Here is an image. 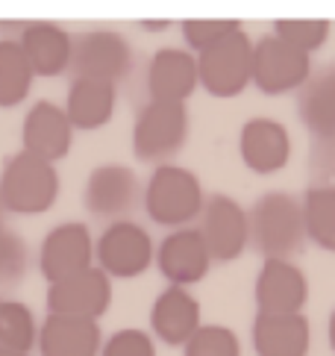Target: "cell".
Returning <instances> with one entry per match:
<instances>
[{
	"label": "cell",
	"instance_id": "6da1fadb",
	"mask_svg": "<svg viewBox=\"0 0 335 356\" xmlns=\"http://www.w3.org/2000/svg\"><path fill=\"white\" fill-rule=\"evenodd\" d=\"M247 230L250 248L265 259H291L306 241L303 203L286 192L262 195L247 209Z\"/></svg>",
	"mask_w": 335,
	"mask_h": 356
},
{
	"label": "cell",
	"instance_id": "7a4b0ae2",
	"mask_svg": "<svg viewBox=\"0 0 335 356\" xmlns=\"http://www.w3.org/2000/svg\"><path fill=\"white\" fill-rule=\"evenodd\" d=\"M141 197H145V209L150 221H156L159 227H174V230H183L191 221H197L206 203L197 174L171 162L159 165L150 174Z\"/></svg>",
	"mask_w": 335,
	"mask_h": 356
},
{
	"label": "cell",
	"instance_id": "3957f363",
	"mask_svg": "<svg viewBox=\"0 0 335 356\" xmlns=\"http://www.w3.org/2000/svg\"><path fill=\"white\" fill-rule=\"evenodd\" d=\"M59 171L54 162H44L27 150L12 154L0 168V195L6 212L42 215L59 197Z\"/></svg>",
	"mask_w": 335,
	"mask_h": 356
},
{
	"label": "cell",
	"instance_id": "277c9868",
	"mask_svg": "<svg viewBox=\"0 0 335 356\" xmlns=\"http://www.w3.org/2000/svg\"><path fill=\"white\" fill-rule=\"evenodd\" d=\"M188 138V109L186 104H162L147 100L138 109L133 124V154L138 162L147 165H168L183 150Z\"/></svg>",
	"mask_w": 335,
	"mask_h": 356
},
{
	"label": "cell",
	"instance_id": "5b68a950",
	"mask_svg": "<svg viewBox=\"0 0 335 356\" xmlns=\"http://www.w3.org/2000/svg\"><path fill=\"white\" fill-rule=\"evenodd\" d=\"M197 59V83L212 97H238L253 83V42L238 30L203 50Z\"/></svg>",
	"mask_w": 335,
	"mask_h": 356
},
{
	"label": "cell",
	"instance_id": "8992f818",
	"mask_svg": "<svg viewBox=\"0 0 335 356\" xmlns=\"http://www.w3.org/2000/svg\"><path fill=\"white\" fill-rule=\"evenodd\" d=\"M68 71L74 77L118 86L133 71V44L118 30H85L74 35Z\"/></svg>",
	"mask_w": 335,
	"mask_h": 356
},
{
	"label": "cell",
	"instance_id": "52a82bcc",
	"mask_svg": "<svg viewBox=\"0 0 335 356\" xmlns=\"http://www.w3.org/2000/svg\"><path fill=\"white\" fill-rule=\"evenodd\" d=\"M97 268L109 280H133L145 274L156 259L150 233L136 221H115L95 241Z\"/></svg>",
	"mask_w": 335,
	"mask_h": 356
},
{
	"label": "cell",
	"instance_id": "ba28073f",
	"mask_svg": "<svg viewBox=\"0 0 335 356\" xmlns=\"http://www.w3.org/2000/svg\"><path fill=\"white\" fill-rule=\"evenodd\" d=\"M312 77V56L294 50L274 33L253 44V86L262 95L300 92Z\"/></svg>",
	"mask_w": 335,
	"mask_h": 356
},
{
	"label": "cell",
	"instance_id": "9c48e42d",
	"mask_svg": "<svg viewBox=\"0 0 335 356\" xmlns=\"http://www.w3.org/2000/svg\"><path fill=\"white\" fill-rule=\"evenodd\" d=\"M141 197L138 177L130 165L121 162H106L88 174L83 186V207L88 215H95L100 221H126Z\"/></svg>",
	"mask_w": 335,
	"mask_h": 356
},
{
	"label": "cell",
	"instance_id": "30bf717a",
	"mask_svg": "<svg viewBox=\"0 0 335 356\" xmlns=\"http://www.w3.org/2000/svg\"><path fill=\"white\" fill-rule=\"evenodd\" d=\"M197 221H200L197 230L212 253V262H233L244 253V248H250L247 209L236 197L229 195L206 197Z\"/></svg>",
	"mask_w": 335,
	"mask_h": 356
},
{
	"label": "cell",
	"instance_id": "8fae6325",
	"mask_svg": "<svg viewBox=\"0 0 335 356\" xmlns=\"http://www.w3.org/2000/svg\"><path fill=\"white\" fill-rule=\"evenodd\" d=\"M95 259V238L83 221H65L47 230L38 248V271L47 280V286L68 280L85 268H92Z\"/></svg>",
	"mask_w": 335,
	"mask_h": 356
},
{
	"label": "cell",
	"instance_id": "7c38bea8",
	"mask_svg": "<svg viewBox=\"0 0 335 356\" xmlns=\"http://www.w3.org/2000/svg\"><path fill=\"white\" fill-rule=\"evenodd\" d=\"M47 315H68L100 321L112 307V280L100 268H85L68 280L47 286Z\"/></svg>",
	"mask_w": 335,
	"mask_h": 356
},
{
	"label": "cell",
	"instance_id": "4fadbf2b",
	"mask_svg": "<svg viewBox=\"0 0 335 356\" xmlns=\"http://www.w3.org/2000/svg\"><path fill=\"white\" fill-rule=\"evenodd\" d=\"M74 147V127L65 115V109L54 100H38L27 109L21 124V150L44 159L59 162L71 154Z\"/></svg>",
	"mask_w": 335,
	"mask_h": 356
},
{
	"label": "cell",
	"instance_id": "5bb4252c",
	"mask_svg": "<svg viewBox=\"0 0 335 356\" xmlns=\"http://www.w3.org/2000/svg\"><path fill=\"white\" fill-rule=\"evenodd\" d=\"M156 268L171 286L188 289L200 283L212 268V253L206 248V241L200 236L197 227H183L162 238V245L156 248Z\"/></svg>",
	"mask_w": 335,
	"mask_h": 356
},
{
	"label": "cell",
	"instance_id": "9a60e30c",
	"mask_svg": "<svg viewBox=\"0 0 335 356\" xmlns=\"http://www.w3.org/2000/svg\"><path fill=\"white\" fill-rule=\"evenodd\" d=\"M253 298L262 315H294L309 300V280L291 259H265L256 274Z\"/></svg>",
	"mask_w": 335,
	"mask_h": 356
},
{
	"label": "cell",
	"instance_id": "2e32d148",
	"mask_svg": "<svg viewBox=\"0 0 335 356\" xmlns=\"http://www.w3.org/2000/svg\"><path fill=\"white\" fill-rule=\"evenodd\" d=\"M18 44L27 56L30 68L38 77H59L71 68L74 35L56 21H24Z\"/></svg>",
	"mask_w": 335,
	"mask_h": 356
},
{
	"label": "cell",
	"instance_id": "e0dca14e",
	"mask_svg": "<svg viewBox=\"0 0 335 356\" xmlns=\"http://www.w3.org/2000/svg\"><path fill=\"white\" fill-rule=\"evenodd\" d=\"M238 156L253 174H277L291 159V136L274 118H250L238 133Z\"/></svg>",
	"mask_w": 335,
	"mask_h": 356
},
{
	"label": "cell",
	"instance_id": "ac0fdd59",
	"mask_svg": "<svg viewBox=\"0 0 335 356\" xmlns=\"http://www.w3.org/2000/svg\"><path fill=\"white\" fill-rule=\"evenodd\" d=\"M197 59L188 50L162 47L153 54L147 68V92L150 100L162 104H186L197 92Z\"/></svg>",
	"mask_w": 335,
	"mask_h": 356
},
{
	"label": "cell",
	"instance_id": "d6986e66",
	"mask_svg": "<svg viewBox=\"0 0 335 356\" xmlns=\"http://www.w3.org/2000/svg\"><path fill=\"white\" fill-rule=\"evenodd\" d=\"M150 330L165 345L183 348L200 330V300L188 289L168 286L150 307Z\"/></svg>",
	"mask_w": 335,
	"mask_h": 356
},
{
	"label": "cell",
	"instance_id": "ffe728a7",
	"mask_svg": "<svg viewBox=\"0 0 335 356\" xmlns=\"http://www.w3.org/2000/svg\"><path fill=\"white\" fill-rule=\"evenodd\" d=\"M38 356H100L103 330L97 321L68 315H44L38 324Z\"/></svg>",
	"mask_w": 335,
	"mask_h": 356
},
{
	"label": "cell",
	"instance_id": "44dd1931",
	"mask_svg": "<svg viewBox=\"0 0 335 356\" xmlns=\"http://www.w3.org/2000/svg\"><path fill=\"white\" fill-rule=\"evenodd\" d=\"M253 350L256 356H309L312 348V327L309 318L294 315H256L253 318Z\"/></svg>",
	"mask_w": 335,
	"mask_h": 356
},
{
	"label": "cell",
	"instance_id": "7402d4cb",
	"mask_svg": "<svg viewBox=\"0 0 335 356\" xmlns=\"http://www.w3.org/2000/svg\"><path fill=\"white\" fill-rule=\"evenodd\" d=\"M115 104H118V86L103 83V80H85V77H74L68 86V97L62 109L76 130L92 133L106 127L115 115Z\"/></svg>",
	"mask_w": 335,
	"mask_h": 356
},
{
	"label": "cell",
	"instance_id": "603a6c76",
	"mask_svg": "<svg viewBox=\"0 0 335 356\" xmlns=\"http://www.w3.org/2000/svg\"><path fill=\"white\" fill-rule=\"evenodd\" d=\"M297 112L306 130L320 142H335V71H320L300 88Z\"/></svg>",
	"mask_w": 335,
	"mask_h": 356
},
{
	"label": "cell",
	"instance_id": "cb8c5ba5",
	"mask_svg": "<svg viewBox=\"0 0 335 356\" xmlns=\"http://www.w3.org/2000/svg\"><path fill=\"white\" fill-rule=\"evenodd\" d=\"M35 74L18 39H0V109L21 106L30 97Z\"/></svg>",
	"mask_w": 335,
	"mask_h": 356
},
{
	"label": "cell",
	"instance_id": "d4e9b609",
	"mask_svg": "<svg viewBox=\"0 0 335 356\" xmlns=\"http://www.w3.org/2000/svg\"><path fill=\"white\" fill-rule=\"evenodd\" d=\"M300 203L306 238L320 250L335 253V186H309Z\"/></svg>",
	"mask_w": 335,
	"mask_h": 356
},
{
	"label": "cell",
	"instance_id": "484cf974",
	"mask_svg": "<svg viewBox=\"0 0 335 356\" xmlns=\"http://www.w3.org/2000/svg\"><path fill=\"white\" fill-rule=\"evenodd\" d=\"M38 341V324L27 303L0 300V348L30 353Z\"/></svg>",
	"mask_w": 335,
	"mask_h": 356
},
{
	"label": "cell",
	"instance_id": "4316f807",
	"mask_svg": "<svg viewBox=\"0 0 335 356\" xmlns=\"http://www.w3.org/2000/svg\"><path fill=\"white\" fill-rule=\"evenodd\" d=\"M332 24L327 18H277L274 21V35L291 44L294 50L312 56L318 47H324L329 39Z\"/></svg>",
	"mask_w": 335,
	"mask_h": 356
},
{
	"label": "cell",
	"instance_id": "83f0119b",
	"mask_svg": "<svg viewBox=\"0 0 335 356\" xmlns=\"http://www.w3.org/2000/svg\"><path fill=\"white\" fill-rule=\"evenodd\" d=\"M27 268H30L27 238L3 224L0 227V289H15L18 283H24Z\"/></svg>",
	"mask_w": 335,
	"mask_h": 356
},
{
	"label": "cell",
	"instance_id": "f1b7e54d",
	"mask_svg": "<svg viewBox=\"0 0 335 356\" xmlns=\"http://www.w3.org/2000/svg\"><path fill=\"white\" fill-rule=\"evenodd\" d=\"M183 356H241V341L224 324H200L183 345Z\"/></svg>",
	"mask_w": 335,
	"mask_h": 356
},
{
	"label": "cell",
	"instance_id": "f546056e",
	"mask_svg": "<svg viewBox=\"0 0 335 356\" xmlns=\"http://www.w3.org/2000/svg\"><path fill=\"white\" fill-rule=\"evenodd\" d=\"M179 30H183L186 44L195 50V54H203V50L215 47L218 42H224L227 35H233L244 27L236 18H186L179 24Z\"/></svg>",
	"mask_w": 335,
	"mask_h": 356
},
{
	"label": "cell",
	"instance_id": "4dcf8cb0",
	"mask_svg": "<svg viewBox=\"0 0 335 356\" xmlns=\"http://www.w3.org/2000/svg\"><path fill=\"white\" fill-rule=\"evenodd\" d=\"M100 356H156V341L145 330L124 327L115 330L109 339H103Z\"/></svg>",
	"mask_w": 335,
	"mask_h": 356
},
{
	"label": "cell",
	"instance_id": "1f68e13d",
	"mask_svg": "<svg viewBox=\"0 0 335 356\" xmlns=\"http://www.w3.org/2000/svg\"><path fill=\"white\" fill-rule=\"evenodd\" d=\"M327 339H329V348H332V353H335V309H332L329 321H327Z\"/></svg>",
	"mask_w": 335,
	"mask_h": 356
},
{
	"label": "cell",
	"instance_id": "d6a6232c",
	"mask_svg": "<svg viewBox=\"0 0 335 356\" xmlns=\"http://www.w3.org/2000/svg\"><path fill=\"white\" fill-rule=\"evenodd\" d=\"M141 27H147V30H165V27H171V21H141Z\"/></svg>",
	"mask_w": 335,
	"mask_h": 356
},
{
	"label": "cell",
	"instance_id": "836d02e7",
	"mask_svg": "<svg viewBox=\"0 0 335 356\" xmlns=\"http://www.w3.org/2000/svg\"><path fill=\"white\" fill-rule=\"evenodd\" d=\"M0 356H30V353H18V350H6V348H0Z\"/></svg>",
	"mask_w": 335,
	"mask_h": 356
},
{
	"label": "cell",
	"instance_id": "e575fe53",
	"mask_svg": "<svg viewBox=\"0 0 335 356\" xmlns=\"http://www.w3.org/2000/svg\"><path fill=\"white\" fill-rule=\"evenodd\" d=\"M3 218H6V207H3V195H0V227H3Z\"/></svg>",
	"mask_w": 335,
	"mask_h": 356
}]
</instances>
